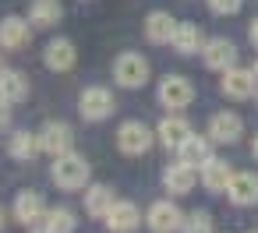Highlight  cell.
<instances>
[{"instance_id": "17", "label": "cell", "mask_w": 258, "mask_h": 233, "mask_svg": "<svg viewBox=\"0 0 258 233\" xmlns=\"http://www.w3.org/2000/svg\"><path fill=\"white\" fill-rule=\"evenodd\" d=\"M230 180H233V170H230V163H223V159H209L205 166H202V184H205V191H212V194H223L226 187H230Z\"/></svg>"}, {"instance_id": "11", "label": "cell", "mask_w": 258, "mask_h": 233, "mask_svg": "<svg viewBox=\"0 0 258 233\" xmlns=\"http://www.w3.org/2000/svg\"><path fill=\"white\" fill-rule=\"evenodd\" d=\"M219 89H223V96H230V99H247V96L258 92V78H254V71L230 67V71H223Z\"/></svg>"}, {"instance_id": "5", "label": "cell", "mask_w": 258, "mask_h": 233, "mask_svg": "<svg viewBox=\"0 0 258 233\" xmlns=\"http://www.w3.org/2000/svg\"><path fill=\"white\" fill-rule=\"evenodd\" d=\"M39 145L46 156H64V152H75V131L64 124V120H46L39 127Z\"/></svg>"}, {"instance_id": "26", "label": "cell", "mask_w": 258, "mask_h": 233, "mask_svg": "<svg viewBox=\"0 0 258 233\" xmlns=\"http://www.w3.org/2000/svg\"><path fill=\"white\" fill-rule=\"evenodd\" d=\"M43 226L50 229V233H75L78 229V219H75V212L71 208H50L46 212V219H43Z\"/></svg>"}, {"instance_id": "6", "label": "cell", "mask_w": 258, "mask_h": 233, "mask_svg": "<svg viewBox=\"0 0 258 233\" xmlns=\"http://www.w3.org/2000/svg\"><path fill=\"white\" fill-rule=\"evenodd\" d=\"M159 103L166 106V110H184V106H191V99H195V85L187 82V78H180V74H170V78H163L159 82Z\"/></svg>"}, {"instance_id": "8", "label": "cell", "mask_w": 258, "mask_h": 233, "mask_svg": "<svg viewBox=\"0 0 258 233\" xmlns=\"http://www.w3.org/2000/svg\"><path fill=\"white\" fill-rule=\"evenodd\" d=\"M145 222H149L152 233H180V226H184V212H180L173 201H156V205L149 208Z\"/></svg>"}, {"instance_id": "27", "label": "cell", "mask_w": 258, "mask_h": 233, "mask_svg": "<svg viewBox=\"0 0 258 233\" xmlns=\"http://www.w3.org/2000/svg\"><path fill=\"white\" fill-rule=\"evenodd\" d=\"M180 233H212V215H209V212H191V215H184Z\"/></svg>"}, {"instance_id": "25", "label": "cell", "mask_w": 258, "mask_h": 233, "mask_svg": "<svg viewBox=\"0 0 258 233\" xmlns=\"http://www.w3.org/2000/svg\"><path fill=\"white\" fill-rule=\"evenodd\" d=\"M209 141L212 138H198V134H191L180 148H177V156H180V163H187V166H205L209 159H212V148H209Z\"/></svg>"}, {"instance_id": "4", "label": "cell", "mask_w": 258, "mask_h": 233, "mask_svg": "<svg viewBox=\"0 0 258 233\" xmlns=\"http://www.w3.org/2000/svg\"><path fill=\"white\" fill-rule=\"evenodd\" d=\"M156 141V131H149L142 120H124L117 127V148L124 156H145Z\"/></svg>"}, {"instance_id": "32", "label": "cell", "mask_w": 258, "mask_h": 233, "mask_svg": "<svg viewBox=\"0 0 258 233\" xmlns=\"http://www.w3.org/2000/svg\"><path fill=\"white\" fill-rule=\"evenodd\" d=\"M4 222H8V212H4V205H0V229H4Z\"/></svg>"}, {"instance_id": "33", "label": "cell", "mask_w": 258, "mask_h": 233, "mask_svg": "<svg viewBox=\"0 0 258 233\" xmlns=\"http://www.w3.org/2000/svg\"><path fill=\"white\" fill-rule=\"evenodd\" d=\"M251 156L258 159V134H254V141H251Z\"/></svg>"}, {"instance_id": "2", "label": "cell", "mask_w": 258, "mask_h": 233, "mask_svg": "<svg viewBox=\"0 0 258 233\" xmlns=\"http://www.w3.org/2000/svg\"><path fill=\"white\" fill-rule=\"evenodd\" d=\"M113 110H117V103H113V92H110V89H103V85H89V89L78 96V113H82L89 124H99V120H106Z\"/></svg>"}, {"instance_id": "34", "label": "cell", "mask_w": 258, "mask_h": 233, "mask_svg": "<svg viewBox=\"0 0 258 233\" xmlns=\"http://www.w3.org/2000/svg\"><path fill=\"white\" fill-rule=\"evenodd\" d=\"M251 71H254V78H258V57H254V67H251Z\"/></svg>"}, {"instance_id": "20", "label": "cell", "mask_w": 258, "mask_h": 233, "mask_svg": "<svg viewBox=\"0 0 258 233\" xmlns=\"http://www.w3.org/2000/svg\"><path fill=\"white\" fill-rule=\"evenodd\" d=\"M173 50L177 53H184V57H191V53H198L202 46H205V36H202V29L195 25V22H177V32H173Z\"/></svg>"}, {"instance_id": "13", "label": "cell", "mask_w": 258, "mask_h": 233, "mask_svg": "<svg viewBox=\"0 0 258 233\" xmlns=\"http://www.w3.org/2000/svg\"><path fill=\"white\" fill-rule=\"evenodd\" d=\"M244 134V120L237 117V113H216L212 120H209V138L212 141H219V145H233L237 138Z\"/></svg>"}, {"instance_id": "12", "label": "cell", "mask_w": 258, "mask_h": 233, "mask_svg": "<svg viewBox=\"0 0 258 233\" xmlns=\"http://www.w3.org/2000/svg\"><path fill=\"white\" fill-rule=\"evenodd\" d=\"M142 222V212L135 201H113V208L106 212V229L110 233H135Z\"/></svg>"}, {"instance_id": "9", "label": "cell", "mask_w": 258, "mask_h": 233, "mask_svg": "<svg viewBox=\"0 0 258 233\" xmlns=\"http://www.w3.org/2000/svg\"><path fill=\"white\" fill-rule=\"evenodd\" d=\"M202 60H205V67H212V71H230V67H237V46L230 43V39H205V46H202Z\"/></svg>"}, {"instance_id": "22", "label": "cell", "mask_w": 258, "mask_h": 233, "mask_svg": "<svg viewBox=\"0 0 258 233\" xmlns=\"http://www.w3.org/2000/svg\"><path fill=\"white\" fill-rule=\"evenodd\" d=\"M64 8H60V0H32L29 4V22L36 29H53L60 22Z\"/></svg>"}, {"instance_id": "21", "label": "cell", "mask_w": 258, "mask_h": 233, "mask_svg": "<svg viewBox=\"0 0 258 233\" xmlns=\"http://www.w3.org/2000/svg\"><path fill=\"white\" fill-rule=\"evenodd\" d=\"M8 152H11L18 163H32V159L43 152V145H39V131H15L11 141H8Z\"/></svg>"}, {"instance_id": "18", "label": "cell", "mask_w": 258, "mask_h": 233, "mask_svg": "<svg viewBox=\"0 0 258 233\" xmlns=\"http://www.w3.org/2000/svg\"><path fill=\"white\" fill-rule=\"evenodd\" d=\"M195 180H198V173H195V166H187V163H173V166H166V173H163V184H166L170 194H191V191H195Z\"/></svg>"}, {"instance_id": "7", "label": "cell", "mask_w": 258, "mask_h": 233, "mask_svg": "<svg viewBox=\"0 0 258 233\" xmlns=\"http://www.w3.org/2000/svg\"><path fill=\"white\" fill-rule=\"evenodd\" d=\"M46 201H43V194L39 191H18V198H15V208H11V215L22 222V226H39L43 219H46Z\"/></svg>"}, {"instance_id": "3", "label": "cell", "mask_w": 258, "mask_h": 233, "mask_svg": "<svg viewBox=\"0 0 258 233\" xmlns=\"http://www.w3.org/2000/svg\"><path fill=\"white\" fill-rule=\"evenodd\" d=\"M113 82L120 89H142L149 82V60L142 53H120L113 60Z\"/></svg>"}, {"instance_id": "19", "label": "cell", "mask_w": 258, "mask_h": 233, "mask_svg": "<svg viewBox=\"0 0 258 233\" xmlns=\"http://www.w3.org/2000/svg\"><path fill=\"white\" fill-rule=\"evenodd\" d=\"M173 32H177V22H173L166 11H152V15L145 18V39L156 43V46H166V43L173 39Z\"/></svg>"}, {"instance_id": "16", "label": "cell", "mask_w": 258, "mask_h": 233, "mask_svg": "<svg viewBox=\"0 0 258 233\" xmlns=\"http://www.w3.org/2000/svg\"><path fill=\"white\" fill-rule=\"evenodd\" d=\"M226 198L233 201V205H254L258 201V177L254 173H247V170H240V173H233V180H230V187H226Z\"/></svg>"}, {"instance_id": "28", "label": "cell", "mask_w": 258, "mask_h": 233, "mask_svg": "<svg viewBox=\"0 0 258 233\" xmlns=\"http://www.w3.org/2000/svg\"><path fill=\"white\" fill-rule=\"evenodd\" d=\"M205 4H209L212 15H237L244 0H205Z\"/></svg>"}, {"instance_id": "23", "label": "cell", "mask_w": 258, "mask_h": 233, "mask_svg": "<svg viewBox=\"0 0 258 233\" xmlns=\"http://www.w3.org/2000/svg\"><path fill=\"white\" fill-rule=\"evenodd\" d=\"M113 191L106 187V184H92L89 191H85V212L92 215V219H106V212L113 208Z\"/></svg>"}, {"instance_id": "24", "label": "cell", "mask_w": 258, "mask_h": 233, "mask_svg": "<svg viewBox=\"0 0 258 233\" xmlns=\"http://www.w3.org/2000/svg\"><path fill=\"white\" fill-rule=\"evenodd\" d=\"M29 96V78L22 71H0V99L4 103H22Z\"/></svg>"}, {"instance_id": "10", "label": "cell", "mask_w": 258, "mask_h": 233, "mask_svg": "<svg viewBox=\"0 0 258 233\" xmlns=\"http://www.w3.org/2000/svg\"><path fill=\"white\" fill-rule=\"evenodd\" d=\"M43 64H46L50 71H57V74L71 71V67L78 64V50H75V43H71V39H50L46 50H43Z\"/></svg>"}, {"instance_id": "29", "label": "cell", "mask_w": 258, "mask_h": 233, "mask_svg": "<svg viewBox=\"0 0 258 233\" xmlns=\"http://www.w3.org/2000/svg\"><path fill=\"white\" fill-rule=\"evenodd\" d=\"M11 127V103L0 99V131H8Z\"/></svg>"}, {"instance_id": "1", "label": "cell", "mask_w": 258, "mask_h": 233, "mask_svg": "<svg viewBox=\"0 0 258 233\" xmlns=\"http://www.w3.org/2000/svg\"><path fill=\"white\" fill-rule=\"evenodd\" d=\"M50 180L60 187V191H78L89 184V159L78 156V152H64L53 159L50 166Z\"/></svg>"}, {"instance_id": "15", "label": "cell", "mask_w": 258, "mask_h": 233, "mask_svg": "<svg viewBox=\"0 0 258 233\" xmlns=\"http://www.w3.org/2000/svg\"><path fill=\"white\" fill-rule=\"evenodd\" d=\"M191 134H195V131H191V124H187L184 117H177V113L163 117V120H159V127H156V138H159L166 148H180Z\"/></svg>"}, {"instance_id": "14", "label": "cell", "mask_w": 258, "mask_h": 233, "mask_svg": "<svg viewBox=\"0 0 258 233\" xmlns=\"http://www.w3.org/2000/svg\"><path fill=\"white\" fill-rule=\"evenodd\" d=\"M32 43V25L22 18H4L0 22V50H25Z\"/></svg>"}, {"instance_id": "31", "label": "cell", "mask_w": 258, "mask_h": 233, "mask_svg": "<svg viewBox=\"0 0 258 233\" xmlns=\"http://www.w3.org/2000/svg\"><path fill=\"white\" fill-rule=\"evenodd\" d=\"M29 233H50V229H46V226L39 222V226H29Z\"/></svg>"}, {"instance_id": "30", "label": "cell", "mask_w": 258, "mask_h": 233, "mask_svg": "<svg viewBox=\"0 0 258 233\" xmlns=\"http://www.w3.org/2000/svg\"><path fill=\"white\" fill-rule=\"evenodd\" d=\"M247 36H251V43H254V46H258V18H254V22H251V29H247Z\"/></svg>"}]
</instances>
